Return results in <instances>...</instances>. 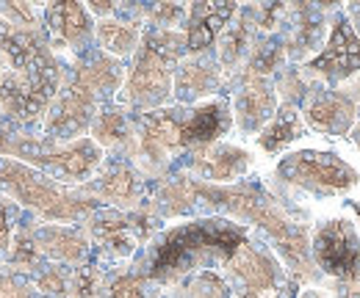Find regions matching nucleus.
Segmentation results:
<instances>
[{
	"label": "nucleus",
	"mask_w": 360,
	"mask_h": 298,
	"mask_svg": "<svg viewBox=\"0 0 360 298\" xmlns=\"http://www.w3.org/2000/svg\"><path fill=\"white\" fill-rule=\"evenodd\" d=\"M34 241H37L39 255L50 257L56 262H64V265L81 262L86 257V252H89L86 238L78 229L61 226V224H45V226H39L34 232Z\"/></svg>",
	"instance_id": "nucleus-17"
},
{
	"label": "nucleus",
	"mask_w": 360,
	"mask_h": 298,
	"mask_svg": "<svg viewBox=\"0 0 360 298\" xmlns=\"http://www.w3.org/2000/svg\"><path fill=\"white\" fill-rule=\"evenodd\" d=\"M150 17H153L164 31H169L172 25H178L183 17H188V8L172 6V3H161V6H155V8L150 11Z\"/></svg>",
	"instance_id": "nucleus-29"
},
{
	"label": "nucleus",
	"mask_w": 360,
	"mask_h": 298,
	"mask_svg": "<svg viewBox=\"0 0 360 298\" xmlns=\"http://www.w3.org/2000/svg\"><path fill=\"white\" fill-rule=\"evenodd\" d=\"M308 125L327 135H344L355 125V102L338 91H319L305 102Z\"/></svg>",
	"instance_id": "nucleus-13"
},
{
	"label": "nucleus",
	"mask_w": 360,
	"mask_h": 298,
	"mask_svg": "<svg viewBox=\"0 0 360 298\" xmlns=\"http://www.w3.org/2000/svg\"><path fill=\"white\" fill-rule=\"evenodd\" d=\"M183 50H186V34L164 31V28L147 34L134 69L122 86V102L139 111H153L164 105L172 94L175 61Z\"/></svg>",
	"instance_id": "nucleus-2"
},
{
	"label": "nucleus",
	"mask_w": 360,
	"mask_h": 298,
	"mask_svg": "<svg viewBox=\"0 0 360 298\" xmlns=\"http://www.w3.org/2000/svg\"><path fill=\"white\" fill-rule=\"evenodd\" d=\"M91 133H94V141L100 147H120V144H128L131 138V125L125 119L122 111H100L91 122Z\"/></svg>",
	"instance_id": "nucleus-24"
},
{
	"label": "nucleus",
	"mask_w": 360,
	"mask_h": 298,
	"mask_svg": "<svg viewBox=\"0 0 360 298\" xmlns=\"http://www.w3.org/2000/svg\"><path fill=\"white\" fill-rule=\"evenodd\" d=\"M305 298H321L319 293H305Z\"/></svg>",
	"instance_id": "nucleus-36"
},
{
	"label": "nucleus",
	"mask_w": 360,
	"mask_h": 298,
	"mask_svg": "<svg viewBox=\"0 0 360 298\" xmlns=\"http://www.w3.org/2000/svg\"><path fill=\"white\" fill-rule=\"evenodd\" d=\"M8 72V58L3 55V50H0V75H6Z\"/></svg>",
	"instance_id": "nucleus-34"
},
{
	"label": "nucleus",
	"mask_w": 360,
	"mask_h": 298,
	"mask_svg": "<svg viewBox=\"0 0 360 298\" xmlns=\"http://www.w3.org/2000/svg\"><path fill=\"white\" fill-rule=\"evenodd\" d=\"M45 20L50 34L67 47H84L94 31L89 8L81 3H53L45 8Z\"/></svg>",
	"instance_id": "nucleus-16"
},
{
	"label": "nucleus",
	"mask_w": 360,
	"mask_h": 298,
	"mask_svg": "<svg viewBox=\"0 0 360 298\" xmlns=\"http://www.w3.org/2000/svg\"><path fill=\"white\" fill-rule=\"evenodd\" d=\"M238 14L236 3H194L188 8V28H186V50L188 53H205L217 36L230 25V20Z\"/></svg>",
	"instance_id": "nucleus-12"
},
{
	"label": "nucleus",
	"mask_w": 360,
	"mask_h": 298,
	"mask_svg": "<svg viewBox=\"0 0 360 298\" xmlns=\"http://www.w3.org/2000/svg\"><path fill=\"white\" fill-rule=\"evenodd\" d=\"M186 298H236L230 285L217 271H200L188 276L186 282Z\"/></svg>",
	"instance_id": "nucleus-25"
},
{
	"label": "nucleus",
	"mask_w": 360,
	"mask_h": 298,
	"mask_svg": "<svg viewBox=\"0 0 360 298\" xmlns=\"http://www.w3.org/2000/svg\"><path fill=\"white\" fill-rule=\"evenodd\" d=\"M34 282H37V287H39L42 296H56V298L72 296V279H67L61 273V268H47L45 273H39Z\"/></svg>",
	"instance_id": "nucleus-28"
},
{
	"label": "nucleus",
	"mask_w": 360,
	"mask_h": 298,
	"mask_svg": "<svg viewBox=\"0 0 360 298\" xmlns=\"http://www.w3.org/2000/svg\"><path fill=\"white\" fill-rule=\"evenodd\" d=\"M191 169L208 182H236L250 169V155L230 144H208L194 149Z\"/></svg>",
	"instance_id": "nucleus-14"
},
{
	"label": "nucleus",
	"mask_w": 360,
	"mask_h": 298,
	"mask_svg": "<svg viewBox=\"0 0 360 298\" xmlns=\"http://www.w3.org/2000/svg\"><path fill=\"white\" fill-rule=\"evenodd\" d=\"M8 238H11V215H8L6 208H0V252L6 249Z\"/></svg>",
	"instance_id": "nucleus-30"
},
{
	"label": "nucleus",
	"mask_w": 360,
	"mask_h": 298,
	"mask_svg": "<svg viewBox=\"0 0 360 298\" xmlns=\"http://www.w3.org/2000/svg\"><path fill=\"white\" fill-rule=\"evenodd\" d=\"M277 174L291 185H302V188L319 191V194H338L358 182L355 169L347 166L341 158H335L330 152H311V149L283 158V163L277 166Z\"/></svg>",
	"instance_id": "nucleus-5"
},
{
	"label": "nucleus",
	"mask_w": 360,
	"mask_h": 298,
	"mask_svg": "<svg viewBox=\"0 0 360 298\" xmlns=\"http://www.w3.org/2000/svg\"><path fill=\"white\" fill-rule=\"evenodd\" d=\"M217 86H219V67L214 61L188 58V61L178 64V69H175V86L172 88H175L178 100H183V102L205 97Z\"/></svg>",
	"instance_id": "nucleus-18"
},
{
	"label": "nucleus",
	"mask_w": 360,
	"mask_h": 298,
	"mask_svg": "<svg viewBox=\"0 0 360 298\" xmlns=\"http://www.w3.org/2000/svg\"><path fill=\"white\" fill-rule=\"evenodd\" d=\"M358 213H360V208H358Z\"/></svg>",
	"instance_id": "nucleus-38"
},
{
	"label": "nucleus",
	"mask_w": 360,
	"mask_h": 298,
	"mask_svg": "<svg viewBox=\"0 0 360 298\" xmlns=\"http://www.w3.org/2000/svg\"><path fill=\"white\" fill-rule=\"evenodd\" d=\"M230 271L233 276L244 285L247 293H261V296H274L280 293V285H283V273L274 262V257L266 255L264 249L252 246V243H244L236 255L230 257Z\"/></svg>",
	"instance_id": "nucleus-10"
},
{
	"label": "nucleus",
	"mask_w": 360,
	"mask_h": 298,
	"mask_svg": "<svg viewBox=\"0 0 360 298\" xmlns=\"http://www.w3.org/2000/svg\"><path fill=\"white\" fill-rule=\"evenodd\" d=\"M94 108H97V91L81 75H75L72 83L53 100L47 111L45 133L50 135V141L58 144L75 141V135H81L94 122Z\"/></svg>",
	"instance_id": "nucleus-7"
},
{
	"label": "nucleus",
	"mask_w": 360,
	"mask_h": 298,
	"mask_svg": "<svg viewBox=\"0 0 360 298\" xmlns=\"http://www.w3.org/2000/svg\"><path fill=\"white\" fill-rule=\"evenodd\" d=\"M233 108H236V122L244 133H255L264 125H269L271 116L277 114V94L269 78L247 75L236 94Z\"/></svg>",
	"instance_id": "nucleus-11"
},
{
	"label": "nucleus",
	"mask_w": 360,
	"mask_h": 298,
	"mask_svg": "<svg viewBox=\"0 0 360 298\" xmlns=\"http://www.w3.org/2000/svg\"><path fill=\"white\" fill-rule=\"evenodd\" d=\"M0 188L22 208L42 215L45 221H75L94 210V202L70 194L61 182L50 180L34 166L0 155Z\"/></svg>",
	"instance_id": "nucleus-3"
},
{
	"label": "nucleus",
	"mask_w": 360,
	"mask_h": 298,
	"mask_svg": "<svg viewBox=\"0 0 360 298\" xmlns=\"http://www.w3.org/2000/svg\"><path fill=\"white\" fill-rule=\"evenodd\" d=\"M352 138H355V144H358V149H360V125L352 130Z\"/></svg>",
	"instance_id": "nucleus-35"
},
{
	"label": "nucleus",
	"mask_w": 360,
	"mask_h": 298,
	"mask_svg": "<svg viewBox=\"0 0 360 298\" xmlns=\"http://www.w3.org/2000/svg\"><path fill=\"white\" fill-rule=\"evenodd\" d=\"M97 34V42L103 44V50L108 55H131L136 47H139V39H141V31L134 22H122L117 17H105L97 22L94 28Z\"/></svg>",
	"instance_id": "nucleus-21"
},
{
	"label": "nucleus",
	"mask_w": 360,
	"mask_h": 298,
	"mask_svg": "<svg viewBox=\"0 0 360 298\" xmlns=\"http://www.w3.org/2000/svg\"><path fill=\"white\" fill-rule=\"evenodd\" d=\"M0 298H45L39 293L37 282L17 268L0 271Z\"/></svg>",
	"instance_id": "nucleus-26"
},
{
	"label": "nucleus",
	"mask_w": 360,
	"mask_h": 298,
	"mask_svg": "<svg viewBox=\"0 0 360 298\" xmlns=\"http://www.w3.org/2000/svg\"><path fill=\"white\" fill-rule=\"evenodd\" d=\"M183 147V116L178 111H150L139 122V155L150 166L167 163Z\"/></svg>",
	"instance_id": "nucleus-9"
},
{
	"label": "nucleus",
	"mask_w": 360,
	"mask_h": 298,
	"mask_svg": "<svg viewBox=\"0 0 360 298\" xmlns=\"http://www.w3.org/2000/svg\"><path fill=\"white\" fill-rule=\"evenodd\" d=\"M97 194L117 208H131L139 199V177L128 166H114L103 174Z\"/></svg>",
	"instance_id": "nucleus-23"
},
{
	"label": "nucleus",
	"mask_w": 360,
	"mask_h": 298,
	"mask_svg": "<svg viewBox=\"0 0 360 298\" xmlns=\"http://www.w3.org/2000/svg\"><path fill=\"white\" fill-rule=\"evenodd\" d=\"M100 298H150L147 279L139 273H122V276L111 279L108 285H103Z\"/></svg>",
	"instance_id": "nucleus-27"
},
{
	"label": "nucleus",
	"mask_w": 360,
	"mask_h": 298,
	"mask_svg": "<svg viewBox=\"0 0 360 298\" xmlns=\"http://www.w3.org/2000/svg\"><path fill=\"white\" fill-rule=\"evenodd\" d=\"M91 235L103 243L105 252L117 257H128L136 252L134 224L128 215H100L91 224Z\"/></svg>",
	"instance_id": "nucleus-20"
},
{
	"label": "nucleus",
	"mask_w": 360,
	"mask_h": 298,
	"mask_svg": "<svg viewBox=\"0 0 360 298\" xmlns=\"http://www.w3.org/2000/svg\"><path fill=\"white\" fill-rule=\"evenodd\" d=\"M247 243V229L227 218H200L172 226L158 238L147 259L144 279L155 285H178L194 271H211L217 262H230Z\"/></svg>",
	"instance_id": "nucleus-1"
},
{
	"label": "nucleus",
	"mask_w": 360,
	"mask_h": 298,
	"mask_svg": "<svg viewBox=\"0 0 360 298\" xmlns=\"http://www.w3.org/2000/svg\"><path fill=\"white\" fill-rule=\"evenodd\" d=\"M302 133H305V122L300 119L297 108L294 105H283V108H277V114L271 116L269 125L261 130L258 144H261L264 152L274 155V152L285 149L291 141H297Z\"/></svg>",
	"instance_id": "nucleus-19"
},
{
	"label": "nucleus",
	"mask_w": 360,
	"mask_h": 298,
	"mask_svg": "<svg viewBox=\"0 0 360 298\" xmlns=\"http://www.w3.org/2000/svg\"><path fill=\"white\" fill-rule=\"evenodd\" d=\"M347 20H349V22H355V28H352V31L360 36V3H352V6L347 8Z\"/></svg>",
	"instance_id": "nucleus-31"
},
{
	"label": "nucleus",
	"mask_w": 360,
	"mask_h": 298,
	"mask_svg": "<svg viewBox=\"0 0 360 298\" xmlns=\"http://www.w3.org/2000/svg\"><path fill=\"white\" fill-rule=\"evenodd\" d=\"M314 262L333 279L355 285L360 279V243L349 221H324L314 235Z\"/></svg>",
	"instance_id": "nucleus-6"
},
{
	"label": "nucleus",
	"mask_w": 360,
	"mask_h": 298,
	"mask_svg": "<svg viewBox=\"0 0 360 298\" xmlns=\"http://www.w3.org/2000/svg\"><path fill=\"white\" fill-rule=\"evenodd\" d=\"M305 69L319 75V78H324L327 83L347 81V78H352L360 69V36L352 31L347 14L335 17L327 47L316 55Z\"/></svg>",
	"instance_id": "nucleus-8"
},
{
	"label": "nucleus",
	"mask_w": 360,
	"mask_h": 298,
	"mask_svg": "<svg viewBox=\"0 0 360 298\" xmlns=\"http://www.w3.org/2000/svg\"><path fill=\"white\" fill-rule=\"evenodd\" d=\"M252 11H241L238 22L227 25L222 31V42H219V61L225 67H236L250 50H252Z\"/></svg>",
	"instance_id": "nucleus-22"
},
{
	"label": "nucleus",
	"mask_w": 360,
	"mask_h": 298,
	"mask_svg": "<svg viewBox=\"0 0 360 298\" xmlns=\"http://www.w3.org/2000/svg\"><path fill=\"white\" fill-rule=\"evenodd\" d=\"M355 88H358V94H360V78H358V86H355Z\"/></svg>",
	"instance_id": "nucleus-37"
},
{
	"label": "nucleus",
	"mask_w": 360,
	"mask_h": 298,
	"mask_svg": "<svg viewBox=\"0 0 360 298\" xmlns=\"http://www.w3.org/2000/svg\"><path fill=\"white\" fill-rule=\"evenodd\" d=\"M236 298H280V293H274V296H261V293H247V290H244V293H238Z\"/></svg>",
	"instance_id": "nucleus-33"
},
{
	"label": "nucleus",
	"mask_w": 360,
	"mask_h": 298,
	"mask_svg": "<svg viewBox=\"0 0 360 298\" xmlns=\"http://www.w3.org/2000/svg\"><path fill=\"white\" fill-rule=\"evenodd\" d=\"M3 158H22L28 166L47 174L50 180L58 182H84L89 180L103 163V147L91 138H78V141H28V138H6L0 147Z\"/></svg>",
	"instance_id": "nucleus-4"
},
{
	"label": "nucleus",
	"mask_w": 360,
	"mask_h": 298,
	"mask_svg": "<svg viewBox=\"0 0 360 298\" xmlns=\"http://www.w3.org/2000/svg\"><path fill=\"white\" fill-rule=\"evenodd\" d=\"M338 296L341 298H360V282H355V285H344V287L338 290Z\"/></svg>",
	"instance_id": "nucleus-32"
},
{
	"label": "nucleus",
	"mask_w": 360,
	"mask_h": 298,
	"mask_svg": "<svg viewBox=\"0 0 360 298\" xmlns=\"http://www.w3.org/2000/svg\"><path fill=\"white\" fill-rule=\"evenodd\" d=\"M230 128V108L222 100L205 102L194 108L188 116H183V147H208L217 144V138Z\"/></svg>",
	"instance_id": "nucleus-15"
}]
</instances>
